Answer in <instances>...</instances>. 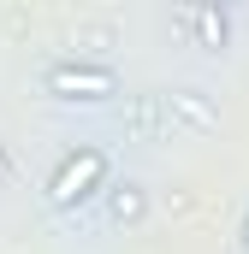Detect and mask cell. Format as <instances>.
Listing matches in <instances>:
<instances>
[{
    "instance_id": "obj_1",
    "label": "cell",
    "mask_w": 249,
    "mask_h": 254,
    "mask_svg": "<svg viewBox=\"0 0 249 254\" xmlns=\"http://www.w3.org/2000/svg\"><path fill=\"white\" fill-rule=\"evenodd\" d=\"M101 178H107V154H101V148H83V154H71L60 172H54V184H48V201H54V207H77V201L95 190Z\"/></svg>"
},
{
    "instance_id": "obj_2",
    "label": "cell",
    "mask_w": 249,
    "mask_h": 254,
    "mask_svg": "<svg viewBox=\"0 0 249 254\" xmlns=\"http://www.w3.org/2000/svg\"><path fill=\"white\" fill-rule=\"evenodd\" d=\"M48 89H54V95H113V71H95V65H60V71H48Z\"/></svg>"
},
{
    "instance_id": "obj_3",
    "label": "cell",
    "mask_w": 249,
    "mask_h": 254,
    "mask_svg": "<svg viewBox=\"0 0 249 254\" xmlns=\"http://www.w3.org/2000/svg\"><path fill=\"white\" fill-rule=\"evenodd\" d=\"M196 30H202L208 48H220V42H226V18H220V6H202V12H196Z\"/></svg>"
},
{
    "instance_id": "obj_4",
    "label": "cell",
    "mask_w": 249,
    "mask_h": 254,
    "mask_svg": "<svg viewBox=\"0 0 249 254\" xmlns=\"http://www.w3.org/2000/svg\"><path fill=\"white\" fill-rule=\"evenodd\" d=\"M113 213H119V219H136V213H142V195H136V190L113 195Z\"/></svg>"
},
{
    "instance_id": "obj_5",
    "label": "cell",
    "mask_w": 249,
    "mask_h": 254,
    "mask_svg": "<svg viewBox=\"0 0 249 254\" xmlns=\"http://www.w3.org/2000/svg\"><path fill=\"white\" fill-rule=\"evenodd\" d=\"M6 172H12V166H6V154H0V178H6Z\"/></svg>"
},
{
    "instance_id": "obj_6",
    "label": "cell",
    "mask_w": 249,
    "mask_h": 254,
    "mask_svg": "<svg viewBox=\"0 0 249 254\" xmlns=\"http://www.w3.org/2000/svg\"><path fill=\"white\" fill-rule=\"evenodd\" d=\"M244 254H249V231H244Z\"/></svg>"
},
{
    "instance_id": "obj_7",
    "label": "cell",
    "mask_w": 249,
    "mask_h": 254,
    "mask_svg": "<svg viewBox=\"0 0 249 254\" xmlns=\"http://www.w3.org/2000/svg\"><path fill=\"white\" fill-rule=\"evenodd\" d=\"M214 6H220V0H214Z\"/></svg>"
}]
</instances>
